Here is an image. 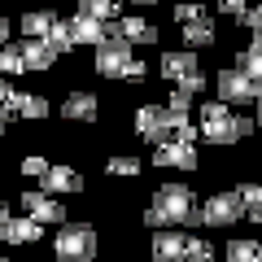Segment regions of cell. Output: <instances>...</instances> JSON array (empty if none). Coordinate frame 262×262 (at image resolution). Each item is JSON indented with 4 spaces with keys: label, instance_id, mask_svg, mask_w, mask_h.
Returning <instances> with one entry per match:
<instances>
[{
    "label": "cell",
    "instance_id": "cell-34",
    "mask_svg": "<svg viewBox=\"0 0 262 262\" xmlns=\"http://www.w3.org/2000/svg\"><path fill=\"white\" fill-rule=\"evenodd\" d=\"M241 27H245V31H258V27H262V0L253 5L249 13H245V18H241Z\"/></svg>",
    "mask_w": 262,
    "mask_h": 262
},
{
    "label": "cell",
    "instance_id": "cell-19",
    "mask_svg": "<svg viewBox=\"0 0 262 262\" xmlns=\"http://www.w3.org/2000/svg\"><path fill=\"white\" fill-rule=\"evenodd\" d=\"M179 39H184V48H192V53H201V48H214V44H219L214 18H210V22H192V27H179Z\"/></svg>",
    "mask_w": 262,
    "mask_h": 262
},
{
    "label": "cell",
    "instance_id": "cell-39",
    "mask_svg": "<svg viewBox=\"0 0 262 262\" xmlns=\"http://www.w3.org/2000/svg\"><path fill=\"white\" fill-rule=\"evenodd\" d=\"M253 118H258V127H262V96H258V105H253Z\"/></svg>",
    "mask_w": 262,
    "mask_h": 262
},
{
    "label": "cell",
    "instance_id": "cell-8",
    "mask_svg": "<svg viewBox=\"0 0 262 262\" xmlns=\"http://www.w3.org/2000/svg\"><path fill=\"white\" fill-rule=\"evenodd\" d=\"M18 206H22V214H31L35 219V223H70V219H66V201H57V196H48L44 188H27V192H18Z\"/></svg>",
    "mask_w": 262,
    "mask_h": 262
},
{
    "label": "cell",
    "instance_id": "cell-41",
    "mask_svg": "<svg viewBox=\"0 0 262 262\" xmlns=\"http://www.w3.org/2000/svg\"><path fill=\"white\" fill-rule=\"evenodd\" d=\"M0 140H5V122H0Z\"/></svg>",
    "mask_w": 262,
    "mask_h": 262
},
{
    "label": "cell",
    "instance_id": "cell-16",
    "mask_svg": "<svg viewBox=\"0 0 262 262\" xmlns=\"http://www.w3.org/2000/svg\"><path fill=\"white\" fill-rule=\"evenodd\" d=\"M18 53H22V66L31 75H48L57 66V53L48 48V39H18Z\"/></svg>",
    "mask_w": 262,
    "mask_h": 262
},
{
    "label": "cell",
    "instance_id": "cell-36",
    "mask_svg": "<svg viewBox=\"0 0 262 262\" xmlns=\"http://www.w3.org/2000/svg\"><path fill=\"white\" fill-rule=\"evenodd\" d=\"M9 96H13V83H9V79H0V105L9 101Z\"/></svg>",
    "mask_w": 262,
    "mask_h": 262
},
{
    "label": "cell",
    "instance_id": "cell-23",
    "mask_svg": "<svg viewBox=\"0 0 262 262\" xmlns=\"http://www.w3.org/2000/svg\"><path fill=\"white\" fill-rule=\"evenodd\" d=\"M236 70H241V75H249L253 83L262 88V48H253V44H245L241 53H236Z\"/></svg>",
    "mask_w": 262,
    "mask_h": 262
},
{
    "label": "cell",
    "instance_id": "cell-38",
    "mask_svg": "<svg viewBox=\"0 0 262 262\" xmlns=\"http://www.w3.org/2000/svg\"><path fill=\"white\" fill-rule=\"evenodd\" d=\"M249 44H253V48H262V27H258V31H249Z\"/></svg>",
    "mask_w": 262,
    "mask_h": 262
},
{
    "label": "cell",
    "instance_id": "cell-17",
    "mask_svg": "<svg viewBox=\"0 0 262 262\" xmlns=\"http://www.w3.org/2000/svg\"><path fill=\"white\" fill-rule=\"evenodd\" d=\"M70 39H75V48H101L105 39V22H96V18H83V13H70Z\"/></svg>",
    "mask_w": 262,
    "mask_h": 262
},
{
    "label": "cell",
    "instance_id": "cell-28",
    "mask_svg": "<svg viewBox=\"0 0 262 262\" xmlns=\"http://www.w3.org/2000/svg\"><path fill=\"white\" fill-rule=\"evenodd\" d=\"M48 166H53V162H48V158H39V153H27V158L18 162V170H22L27 179H44V175H48Z\"/></svg>",
    "mask_w": 262,
    "mask_h": 262
},
{
    "label": "cell",
    "instance_id": "cell-5",
    "mask_svg": "<svg viewBox=\"0 0 262 262\" xmlns=\"http://www.w3.org/2000/svg\"><path fill=\"white\" fill-rule=\"evenodd\" d=\"M210 88H214V101H223V105H258V96H262V88L249 75H241L236 66H223L210 79Z\"/></svg>",
    "mask_w": 262,
    "mask_h": 262
},
{
    "label": "cell",
    "instance_id": "cell-9",
    "mask_svg": "<svg viewBox=\"0 0 262 262\" xmlns=\"http://www.w3.org/2000/svg\"><path fill=\"white\" fill-rule=\"evenodd\" d=\"M105 35H110V39H127V44H136V48H149V44H158V39H162V31L153 27L144 13H122L118 22L105 27Z\"/></svg>",
    "mask_w": 262,
    "mask_h": 262
},
{
    "label": "cell",
    "instance_id": "cell-1",
    "mask_svg": "<svg viewBox=\"0 0 262 262\" xmlns=\"http://www.w3.org/2000/svg\"><path fill=\"white\" fill-rule=\"evenodd\" d=\"M144 227L162 232V227H201V206H196V196L188 184L170 179V184H158L149 196V206L140 214Z\"/></svg>",
    "mask_w": 262,
    "mask_h": 262
},
{
    "label": "cell",
    "instance_id": "cell-18",
    "mask_svg": "<svg viewBox=\"0 0 262 262\" xmlns=\"http://www.w3.org/2000/svg\"><path fill=\"white\" fill-rule=\"evenodd\" d=\"M53 22H57L53 9H27V13H18V35L22 39H44L53 31Z\"/></svg>",
    "mask_w": 262,
    "mask_h": 262
},
{
    "label": "cell",
    "instance_id": "cell-22",
    "mask_svg": "<svg viewBox=\"0 0 262 262\" xmlns=\"http://www.w3.org/2000/svg\"><path fill=\"white\" fill-rule=\"evenodd\" d=\"M144 170V158H136V153H114V158H105V175L110 179H136Z\"/></svg>",
    "mask_w": 262,
    "mask_h": 262
},
{
    "label": "cell",
    "instance_id": "cell-20",
    "mask_svg": "<svg viewBox=\"0 0 262 262\" xmlns=\"http://www.w3.org/2000/svg\"><path fill=\"white\" fill-rule=\"evenodd\" d=\"M223 262H262V241L253 236H232L223 245Z\"/></svg>",
    "mask_w": 262,
    "mask_h": 262
},
{
    "label": "cell",
    "instance_id": "cell-32",
    "mask_svg": "<svg viewBox=\"0 0 262 262\" xmlns=\"http://www.w3.org/2000/svg\"><path fill=\"white\" fill-rule=\"evenodd\" d=\"M144 79H149V61L136 53V61L127 66V79H122V83H144Z\"/></svg>",
    "mask_w": 262,
    "mask_h": 262
},
{
    "label": "cell",
    "instance_id": "cell-25",
    "mask_svg": "<svg viewBox=\"0 0 262 262\" xmlns=\"http://www.w3.org/2000/svg\"><path fill=\"white\" fill-rule=\"evenodd\" d=\"M18 75H27L22 53H18V44H5L0 48V79H18Z\"/></svg>",
    "mask_w": 262,
    "mask_h": 262
},
{
    "label": "cell",
    "instance_id": "cell-44",
    "mask_svg": "<svg viewBox=\"0 0 262 262\" xmlns=\"http://www.w3.org/2000/svg\"><path fill=\"white\" fill-rule=\"evenodd\" d=\"M175 5H179V0H175Z\"/></svg>",
    "mask_w": 262,
    "mask_h": 262
},
{
    "label": "cell",
    "instance_id": "cell-40",
    "mask_svg": "<svg viewBox=\"0 0 262 262\" xmlns=\"http://www.w3.org/2000/svg\"><path fill=\"white\" fill-rule=\"evenodd\" d=\"M131 5H136V9H149V5H158V0H131Z\"/></svg>",
    "mask_w": 262,
    "mask_h": 262
},
{
    "label": "cell",
    "instance_id": "cell-42",
    "mask_svg": "<svg viewBox=\"0 0 262 262\" xmlns=\"http://www.w3.org/2000/svg\"><path fill=\"white\" fill-rule=\"evenodd\" d=\"M0 262H9V258H5V253H0Z\"/></svg>",
    "mask_w": 262,
    "mask_h": 262
},
{
    "label": "cell",
    "instance_id": "cell-21",
    "mask_svg": "<svg viewBox=\"0 0 262 262\" xmlns=\"http://www.w3.org/2000/svg\"><path fill=\"white\" fill-rule=\"evenodd\" d=\"M75 13H83V18H96V22H118L122 18V5L118 0H75Z\"/></svg>",
    "mask_w": 262,
    "mask_h": 262
},
{
    "label": "cell",
    "instance_id": "cell-43",
    "mask_svg": "<svg viewBox=\"0 0 262 262\" xmlns=\"http://www.w3.org/2000/svg\"><path fill=\"white\" fill-rule=\"evenodd\" d=\"M179 262H192V258H179Z\"/></svg>",
    "mask_w": 262,
    "mask_h": 262
},
{
    "label": "cell",
    "instance_id": "cell-33",
    "mask_svg": "<svg viewBox=\"0 0 262 262\" xmlns=\"http://www.w3.org/2000/svg\"><path fill=\"white\" fill-rule=\"evenodd\" d=\"M166 110H192V96H188V92H179V88H170V96H166Z\"/></svg>",
    "mask_w": 262,
    "mask_h": 262
},
{
    "label": "cell",
    "instance_id": "cell-30",
    "mask_svg": "<svg viewBox=\"0 0 262 262\" xmlns=\"http://www.w3.org/2000/svg\"><path fill=\"white\" fill-rule=\"evenodd\" d=\"M236 196L245 201V210H258L262 206V184H253V179L249 184H236Z\"/></svg>",
    "mask_w": 262,
    "mask_h": 262
},
{
    "label": "cell",
    "instance_id": "cell-24",
    "mask_svg": "<svg viewBox=\"0 0 262 262\" xmlns=\"http://www.w3.org/2000/svg\"><path fill=\"white\" fill-rule=\"evenodd\" d=\"M170 18H175V27H192V22H210V9L196 5V0H179L170 9Z\"/></svg>",
    "mask_w": 262,
    "mask_h": 262
},
{
    "label": "cell",
    "instance_id": "cell-6",
    "mask_svg": "<svg viewBox=\"0 0 262 262\" xmlns=\"http://www.w3.org/2000/svg\"><path fill=\"white\" fill-rule=\"evenodd\" d=\"M245 219V201L236 196V188H219L201 201V227H236Z\"/></svg>",
    "mask_w": 262,
    "mask_h": 262
},
{
    "label": "cell",
    "instance_id": "cell-31",
    "mask_svg": "<svg viewBox=\"0 0 262 262\" xmlns=\"http://www.w3.org/2000/svg\"><path fill=\"white\" fill-rule=\"evenodd\" d=\"M214 9L223 13V18H236V22H241L245 13H249V0H214Z\"/></svg>",
    "mask_w": 262,
    "mask_h": 262
},
{
    "label": "cell",
    "instance_id": "cell-2",
    "mask_svg": "<svg viewBox=\"0 0 262 262\" xmlns=\"http://www.w3.org/2000/svg\"><path fill=\"white\" fill-rule=\"evenodd\" d=\"M196 127H201V140H206V144H214V149H232V144L249 140L253 131H258V118L236 114L232 105H223V101H206L201 110H196Z\"/></svg>",
    "mask_w": 262,
    "mask_h": 262
},
{
    "label": "cell",
    "instance_id": "cell-37",
    "mask_svg": "<svg viewBox=\"0 0 262 262\" xmlns=\"http://www.w3.org/2000/svg\"><path fill=\"white\" fill-rule=\"evenodd\" d=\"M245 219H249L253 227H262V206H258V210H245Z\"/></svg>",
    "mask_w": 262,
    "mask_h": 262
},
{
    "label": "cell",
    "instance_id": "cell-4",
    "mask_svg": "<svg viewBox=\"0 0 262 262\" xmlns=\"http://www.w3.org/2000/svg\"><path fill=\"white\" fill-rule=\"evenodd\" d=\"M136 136H140L149 149H158V144H166L170 136H175V110H166V105H153L144 101L140 110H136Z\"/></svg>",
    "mask_w": 262,
    "mask_h": 262
},
{
    "label": "cell",
    "instance_id": "cell-14",
    "mask_svg": "<svg viewBox=\"0 0 262 262\" xmlns=\"http://www.w3.org/2000/svg\"><path fill=\"white\" fill-rule=\"evenodd\" d=\"M188 253V232L184 227H162L149 236V262H179Z\"/></svg>",
    "mask_w": 262,
    "mask_h": 262
},
{
    "label": "cell",
    "instance_id": "cell-12",
    "mask_svg": "<svg viewBox=\"0 0 262 262\" xmlns=\"http://www.w3.org/2000/svg\"><path fill=\"white\" fill-rule=\"evenodd\" d=\"M39 188H44L48 196H57V201H66V196H83V192H88V179L79 175L75 166L57 162V166H48V175L39 179Z\"/></svg>",
    "mask_w": 262,
    "mask_h": 262
},
{
    "label": "cell",
    "instance_id": "cell-35",
    "mask_svg": "<svg viewBox=\"0 0 262 262\" xmlns=\"http://www.w3.org/2000/svg\"><path fill=\"white\" fill-rule=\"evenodd\" d=\"M9 35H13V27H9V18H5V13H0V48L9 44Z\"/></svg>",
    "mask_w": 262,
    "mask_h": 262
},
{
    "label": "cell",
    "instance_id": "cell-29",
    "mask_svg": "<svg viewBox=\"0 0 262 262\" xmlns=\"http://www.w3.org/2000/svg\"><path fill=\"white\" fill-rule=\"evenodd\" d=\"M170 88H179V92H188V96H192V101H196V96H201V92H206V88H210V75H206V70H196V75L179 79V83H170Z\"/></svg>",
    "mask_w": 262,
    "mask_h": 262
},
{
    "label": "cell",
    "instance_id": "cell-15",
    "mask_svg": "<svg viewBox=\"0 0 262 262\" xmlns=\"http://www.w3.org/2000/svg\"><path fill=\"white\" fill-rule=\"evenodd\" d=\"M0 241L5 245H39L44 241V223H35L31 214H13L9 223L0 227Z\"/></svg>",
    "mask_w": 262,
    "mask_h": 262
},
{
    "label": "cell",
    "instance_id": "cell-13",
    "mask_svg": "<svg viewBox=\"0 0 262 262\" xmlns=\"http://www.w3.org/2000/svg\"><path fill=\"white\" fill-rule=\"evenodd\" d=\"M196 70H201V53H192V48H184V44L158 57V75L166 79V83H179V79L196 75Z\"/></svg>",
    "mask_w": 262,
    "mask_h": 262
},
{
    "label": "cell",
    "instance_id": "cell-7",
    "mask_svg": "<svg viewBox=\"0 0 262 262\" xmlns=\"http://www.w3.org/2000/svg\"><path fill=\"white\" fill-rule=\"evenodd\" d=\"M131 61H136V44L127 39H105L101 48H92V70L101 79H127Z\"/></svg>",
    "mask_w": 262,
    "mask_h": 262
},
{
    "label": "cell",
    "instance_id": "cell-27",
    "mask_svg": "<svg viewBox=\"0 0 262 262\" xmlns=\"http://www.w3.org/2000/svg\"><path fill=\"white\" fill-rule=\"evenodd\" d=\"M184 258H192V262H214L219 249L206 241V236H188V253H184Z\"/></svg>",
    "mask_w": 262,
    "mask_h": 262
},
{
    "label": "cell",
    "instance_id": "cell-3",
    "mask_svg": "<svg viewBox=\"0 0 262 262\" xmlns=\"http://www.w3.org/2000/svg\"><path fill=\"white\" fill-rule=\"evenodd\" d=\"M101 236L92 223H61L53 236V258L57 262H96Z\"/></svg>",
    "mask_w": 262,
    "mask_h": 262
},
{
    "label": "cell",
    "instance_id": "cell-11",
    "mask_svg": "<svg viewBox=\"0 0 262 262\" xmlns=\"http://www.w3.org/2000/svg\"><path fill=\"white\" fill-rule=\"evenodd\" d=\"M61 118L75 122V127H92V122H101V96L88 92V88H70V92L61 96Z\"/></svg>",
    "mask_w": 262,
    "mask_h": 262
},
{
    "label": "cell",
    "instance_id": "cell-26",
    "mask_svg": "<svg viewBox=\"0 0 262 262\" xmlns=\"http://www.w3.org/2000/svg\"><path fill=\"white\" fill-rule=\"evenodd\" d=\"M48 48H53V53L57 57H61V53H70V48H75V39H70V22H66V18H57L53 22V31H48Z\"/></svg>",
    "mask_w": 262,
    "mask_h": 262
},
{
    "label": "cell",
    "instance_id": "cell-10",
    "mask_svg": "<svg viewBox=\"0 0 262 262\" xmlns=\"http://www.w3.org/2000/svg\"><path fill=\"white\" fill-rule=\"evenodd\" d=\"M149 162L158 170H184V175H192V170L201 166V153H196V144L166 140V144H158V149H149Z\"/></svg>",
    "mask_w": 262,
    "mask_h": 262
}]
</instances>
